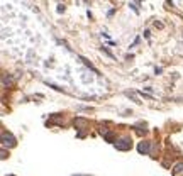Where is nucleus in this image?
Masks as SVG:
<instances>
[{
    "label": "nucleus",
    "mask_w": 183,
    "mask_h": 176,
    "mask_svg": "<svg viewBox=\"0 0 183 176\" xmlns=\"http://www.w3.org/2000/svg\"><path fill=\"white\" fill-rule=\"evenodd\" d=\"M10 83H12V80H10V78H7V74H4V87L10 85Z\"/></svg>",
    "instance_id": "obj_5"
},
{
    "label": "nucleus",
    "mask_w": 183,
    "mask_h": 176,
    "mask_svg": "<svg viewBox=\"0 0 183 176\" xmlns=\"http://www.w3.org/2000/svg\"><path fill=\"white\" fill-rule=\"evenodd\" d=\"M2 146L4 147H14L15 146V137L12 134H7V132H2Z\"/></svg>",
    "instance_id": "obj_2"
},
{
    "label": "nucleus",
    "mask_w": 183,
    "mask_h": 176,
    "mask_svg": "<svg viewBox=\"0 0 183 176\" xmlns=\"http://www.w3.org/2000/svg\"><path fill=\"white\" fill-rule=\"evenodd\" d=\"M73 176H88V175H73Z\"/></svg>",
    "instance_id": "obj_9"
},
{
    "label": "nucleus",
    "mask_w": 183,
    "mask_h": 176,
    "mask_svg": "<svg viewBox=\"0 0 183 176\" xmlns=\"http://www.w3.org/2000/svg\"><path fill=\"white\" fill-rule=\"evenodd\" d=\"M180 173H183V162H178L173 168V175H180Z\"/></svg>",
    "instance_id": "obj_4"
},
{
    "label": "nucleus",
    "mask_w": 183,
    "mask_h": 176,
    "mask_svg": "<svg viewBox=\"0 0 183 176\" xmlns=\"http://www.w3.org/2000/svg\"><path fill=\"white\" fill-rule=\"evenodd\" d=\"M114 146L119 151H129V149L132 147V141H131V137H121V139H117L114 142Z\"/></svg>",
    "instance_id": "obj_1"
},
{
    "label": "nucleus",
    "mask_w": 183,
    "mask_h": 176,
    "mask_svg": "<svg viewBox=\"0 0 183 176\" xmlns=\"http://www.w3.org/2000/svg\"><path fill=\"white\" fill-rule=\"evenodd\" d=\"M65 10V5H58V12H63Z\"/></svg>",
    "instance_id": "obj_8"
},
{
    "label": "nucleus",
    "mask_w": 183,
    "mask_h": 176,
    "mask_svg": "<svg viewBox=\"0 0 183 176\" xmlns=\"http://www.w3.org/2000/svg\"><path fill=\"white\" fill-rule=\"evenodd\" d=\"M5 157H7V151L5 149H2V159H5Z\"/></svg>",
    "instance_id": "obj_7"
},
{
    "label": "nucleus",
    "mask_w": 183,
    "mask_h": 176,
    "mask_svg": "<svg viewBox=\"0 0 183 176\" xmlns=\"http://www.w3.org/2000/svg\"><path fill=\"white\" fill-rule=\"evenodd\" d=\"M105 139H107L108 142H114V135H112V134H107V135H105Z\"/></svg>",
    "instance_id": "obj_6"
},
{
    "label": "nucleus",
    "mask_w": 183,
    "mask_h": 176,
    "mask_svg": "<svg viewBox=\"0 0 183 176\" xmlns=\"http://www.w3.org/2000/svg\"><path fill=\"white\" fill-rule=\"evenodd\" d=\"M149 149H151V142L149 141H142V142H139V146H137V151H139L141 154H149Z\"/></svg>",
    "instance_id": "obj_3"
},
{
    "label": "nucleus",
    "mask_w": 183,
    "mask_h": 176,
    "mask_svg": "<svg viewBox=\"0 0 183 176\" xmlns=\"http://www.w3.org/2000/svg\"><path fill=\"white\" fill-rule=\"evenodd\" d=\"M10 176H14V175H10Z\"/></svg>",
    "instance_id": "obj_10"
}]
</instances>
